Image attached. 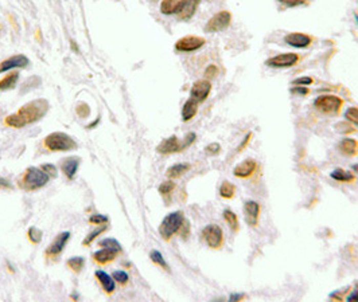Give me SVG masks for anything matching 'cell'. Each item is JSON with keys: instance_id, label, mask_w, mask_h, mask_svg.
Wrapping results in <instances>:
<instances>
[{"instance_id": "cell-1", "label": "cell", "mask_w": 358, "mask_h": 302, "mask_svg": "<svg viewBox=\"0 0 358 302\" xmlns=\"http://www.w3.org/2000/svg\"><path fill=\"white\" fill-rule=\"evenodd\" d=\"M314 108L322 114L338 117L342 112L345 101L336 94H321L314 100Z\"/></svg>"}, {"instance_id": "cell-2", "label": "cell", "mask_w": 358, "mask_h": 302, "mask_svg": "<svg viewBox=\"0 0 358 302\" xmlns=\"http://www.w3.org/2000/svg\"><path fill=\"white\" fill-rule=\"evenodd\" d=\"M49 110V102L45 98H39V100H34L31 102H27L23 105L22 108L19 109L18 114L20 115V119L25 121L26 125L29 124H34L36 121H39L40 119H44L45 114Z\"/></svg>"}, {"instance_id": "cell-3", "label": "cell", "mask_w": 358, "mask_h": 302, "mask_svg": "<svg viewBox=\"0 0 358 302\" xmlns=\"http://www.w3.org/2000/svg\"><path fill=\"white\" fill-rule=\"evenodd\" d=\"M49 180H50V176L45 172L44 169L30 167V168L26 169L25 175L20 180V185L26 191H36L45 187L49 183Z\"/></svg>"}, {"instance_id": "cell-4", "label": "cell", "mask_w": 358, "mask_h": 302, "mask_svg": "<svg viewBox=\"0 0 358 302\" xmlns=\"http://www.w3.org/2000/svg\"><path fill=\"white\" fill-rule=\"evenodd\" d=\"M185 222V215L182 211H174L167 214L159 226V234L164 241H170L171 238L179 233L182 224Z\"/></svg>"}, {"instance_id": "cell-5", "label": "cell", "mask_w": 358, "mask_h": 302, "mask_svg": "<svg viewBox=\"0 0 358 302\" xmlns=\"http://www.w3.org/2000/svg\"><path fill=\"white\" fill-rule=\"evenodd\" d=\"M45 147L53 152H68L76 149L77 144L69 134L64 132H53L45 138Z\"/></svg>"}, {"instance_id": "cell-6", "label": "cell", "mask_w": 358, "mask_h": 302, "mask_svg": "<svg viewBox=\"0 0 358 302\" xmlns=\"http://www.w3.org/2000/svg\"><path fill=\"white\" fill-rule=\"evenodd\" d=\"M201 238L205 245L212 250H220L224 246V231L218 224H207L201 231Z\"/></svg>"}, {"instance_id": "cell-7", "label": "cell", "mask_w": 358, "mask_h": 302, "mask_svg": "<svg viewBox=\"0 0 358 302\" xmlns=\"http://www.w3.org/2000/svg\"><path fill=\"white\" fill-rule=\"evenodd\" d=\"M231 12L228 10H222V11H218L217 14H214L212 18L207 20V23L205 25V33L214 34L220 33V31H224L230 26L231 23Z\"/></svg>"}, {"instance_id": "cell-8", "label": "cell", "mask_w": 358, "mask_h": 302, "mask_svg": "<svg viewBox=\"0 0 358 302\" xmlns=\"http://www.w3.org/2000/svg\"><path fill=\"white\" fill-rule=\"evenodd\" d=\"M301 62V55L297 53H280L275 57L268 58L265 65L273 68H289L297 66Z\"/></svg>"}, {"instance_id": "cell-9", "label": "cell", "mask_w": 358, "mask_h": 302, "mask_svg": "<svg viewBox=\"0 0 358 302\" xmlns=\"http://www.w3.org/2000/svg\"><path fill=\"white\" fill-rule=\"evenodd\" d=\"M206 44V39L198 35H186L175 42V50L178 53H194Z\"/></svg>"}, {"instance_id": "cell-10", "label": "cell", "mask_w": 358, "mask_h": 302, "mask_svg": "<svg viewBox=\"0 0 358 302\" xmlns=\"http://www.w3.org/2000/svg\"><path fill=\"white\" fill-rule=\"evenodd\" d=\"M199 4H201V0H179L177 11H175V16L178 20L188 22L196 15Z\"/></svg>"}, {"instance_id": "cell-11", "label": "cell", "mask_w": 358, "mask_h": 302, "mask_svg": "<svg viewBox=\"0 0 358 302\" xmlns=\"http://www.w3.org/2000/svg\"><path fill=\"white\" fill-rule=\"evenodd\" d=\"M210 93H212V82L206 78L199 79L193 83L190 89V98L197 101L198 104H202L209 98Z\"/></svg>"}, {"instance_id": "cell-12", "label": "cell", "mask_w": 358, "mask_h": 302, "mask_svg": "<svg viewBox=\"0 0 358 302\" xmlns=\"http://www.w3.org/2000/svg\"><path fill=\"white\" fill-rule=\"evenodd\" d=\"M261 205L256 200H246L244 203V218H245L246 224L249 227L256 228L260 224Z\"/></svg>"}, {"instance_id": "cell-13", "label": "cell", "mask_w": 358, "mask_h": 302, "mask_svg": "<svg viewBox=\"0 0 358 302\" xmlns=\"http://www.w3.org/2000/svg\"><path fill=\"white\" fill-rule=\"evenodd\" d=\"M185 149L183 141L179 140L177 136L167 137L160 141V144L156 147V152L160 155H173V153H179Z\"/></svg>"}, {"instance_id": "cell-14", "label": "cell", "mask_w": 358, "mask_h": 302, "mask_svg": "<svg viewBox=\"0 0 358 302\" xmlns=\"http://www.w3.org/2000/svg\"><path fill=\"white\" fill-rule=\"evenodd\" d=\"M257 168H259V164L255 158H245L233 168V175L241 180L250 179L256 173Z\"/></svg>"}, {"instance_id": "cell-15", "label": "cell", "mask_w": 358, "mask_h": 302, "mask_svg": "<svg viewBox=\"0 0 358 302\" xmlns=\"http://www.w3.org/2000/svg\"><path fill=\"white\" fill-rule=\"evenodd\" d=\"M284 43L295 49H307L314 43V36L304 33H288L284 36Z\"/></svg>"}, {"instance_id": "cell-16", "label": "cell", "mask_w": 358, "mask_h": 302, "mask_svg": "<svg viewBox=\"0 0 358 302\" xmlns=\"http://www.w3.org/2000/svg\"><path fill=\"white\" fill-rule=\"evenodd\" d=\"M30 65V59L23 54H16L0 62V73L11 72L12 68H25Z\"/></svg>"}, {"instance_id": "cell-17", "label": "cell", "mask_w": 358, "mask_h": 302, "mask_svg": "<svg viewBox=\"0 0 358 302\" xmlns=\"http://www.w3.org/2000/svg\"><path fill=\"white\" fill-rule=\"evenodd\" d=\"M69 238H70L69 231H65V233L58 234L57 238L54 239V242H53V243H50V246L47 247L46 255L51 257V258H54V257L59 255V254L64 251V248H65L66 243H68V241H69Z\"/></svg>"}, {"instance_id": "cell-18", "label": "cell", "mask_w": 358, "mask_h": 302, "mask_svg": "<svg viewBox=\"0 0 358 302\" xmlns=\"http://www.w3.org/2000/svg\"><path fill=\"white\" fill-rule=\"evenodd\" d=\"M341 155L346 157H355L358 155V141L351 137H344L336 145Z\"/></svg>"}, {"instance_id": "cell-19", "label": "cell", "mask_w": 358, "mask_h": 302, "mask_svg": "<svg viewBox=\"0 0 358 302\" xmlns=\"http://www.w3.org/2000/svg\"><path fill=\"white\" fill-rule=\"evenodd\" d=\"M80 161L81 158L77 157V156H70V157H66L62 160V172L65 173V176L68 177V179H73V177L76 176L77 169L80 167Z\"/></svg>"}, {"instance_id": "cell-20", "label": "cell", "mask_w": 358, "mask_h": 302, "mask_svg": "<svg viewBox=\"0 0 358 302\" xmlns=\"http://www.w3.org/2000/svg\"><path fill=\"white\" fill-rule=\"evenodd\" d=\"M330 177L333 180H335V181H338V183L342 184H353L355 183V180H357V176H355L354 172L347 171V169L344 168L334 169L333 172L330 173Z\"/></svg>"}, {"instance_id": "cell-21", "label": "cell", "mask_w": 358, "mask_h": 302, "mask_svg": "<svg viewBox=\"0 0 358 302\" xmlns=\"http://www.w3.org/2000/svg\"><path fill=\"white\" fill-rule=\"evenodd\" d=\"M197 113H198V102L193 100V98H188L185 104H183V106H182V120L185 123H188V121H192L196 117Z\"/></svg>"}, {"instance_id": "cell-22", "label": "cell", "mask_w": 358, "mask_h": 302, "mask_svg": "<svg viewBox=\"0 0 358 302\" xmlns=\"http://www.w3.org/2000/svg\"><path fill=\"white\" fill-rule=\"evenodd\" d=\"M117 254H119V252L115 251V250L102 247L101 250H98V251L94 252L93 258L94 261H96L97 263H100V265H107V263L112 262L113 259L117 257Z\"/></svg>"}, {"instance_id": "cell-23", "label": "cell", "mask_w": 358, "mask_h": 302, "mask_svg": "<svg viewBox=\"0 0 358 302\" xmlns=\"http://www.w3.org/2000/svg\"><path fill=\"white\" fill-rule=\"evenodd\" d=\"M94 275H96L98 282L101 284L102 289H104L108 294H111V293L115 291L116 285H115V280H113V277H111L109 274H107L105 271H102V270H97V271L94 273Z\"/></svg>"}, {"instance_id": "cell-24", "label": "cell", "mask_w": 358, "mask_h": 302, "mask_svg": "<svg viewBox=\"0 0 358 302\" xmlns=\"http://www.w3.org/2000/svg\"><path fill=\"white\" fill-rule=\"evenodd\" d=\"M222 216H224V220L226 222V224L229 226V228L231 230V233H233V234H239L240 233L239 215H237L235 211H231V210L226 208V210H224Z\"/></svg>"}, {"instance_id": "cell-25", "label": "cell", "mask_w": 358, "mask_h": 302, "mask_svg": "<svg viewBox=\"0 0 358 302\" xmlns=\"http://www.w3.org/2000/svg\"><path fill=\"white\" fill-rule=\"evenodd\" d=\"M19 81V73L18 72H8L7 76H4L0 79V91H7L16 86V83Z\"/></svg>"}, {"instance_id": "cell-26", "label": "cell", "mask_w": 358, "mask_h": 302, "mask_svg": "<svg viewBox=\"0 0 358 302\" xmlns=\"http://www.w3.org/2000/svg\"><path fill=\"white\" fill-rule=\"evenodd\" d=\"M220 196L222 199H225V200H231V199L235 198L236 195V185L233 183H230V181H228V180H225V181H222L220 185Z\"/></svg>"}, {"instance_id": "cell-27", "label": "cell", "mask_w": 358, "mask_h": 302, "mask_svg": "<svg viewBox=\"0 0 358 302\" xmlns=\"http://www.w3.org/2000/svg\"><path fill=\"white\" fill-rule=\"evenodd\" d=\"M188 169H190V164H185V162H182V164H174V166H171L170 168L167 169L166 175L167 177H170V179H178V177H181L182 175H185Z\"/></svg>"}, {"instance_id": "cell-28", "label": "cell", "mask_w": 358, "mask_h": 302, "mask_svg": "<svg viewBox=\"0 0 358 302\" xmlns=\"http://www.w3.org/2000/svg\"><path fill=\"white\" fill-rule=\"evenodd\" d=\"M179 0H162L160 3V12L163 15H175Z\"/></svg>"}, {"instance_id": "cell-29", "label": "cell", "mask_w": 358, "mask_h": 302, "mask_svg": "<svg viewBox=\"0 0 358 302\" xmlns=\"http://www.w3.org/2000/svg\"><path fill=\"white\" fill-rule=\"evenodd\" d=\"M4 124H6L7 126H11V128H16V129H22V128H25L26 126L25 121L20 119V115H19L18 113L7 115V117L4 119Z\"/></svg>"}, {"instance_id": "cell-30", "label": "cell", "mask_w": 358, "mask_h": 302, "mask_svg": "<svg viewBox=\"0 0 358 302\" xmlns=\"http://www.w3.org/2000/svg\"><path fill=\"white\" fill-rule=\"evenodd\" d=\"M344 117L346 121L354 125L358 128V106H349V108L345 110Z\"/></svg>"}, {"instance_id": "cell-31", "label": "cell", "mask_w": 358, "mask_h": 302, "mask_svg": "<svg viewBox=\"0 0 358 302\" xmlns=\"http://www.w3.org/2000/svg\"><path fill=\"white\" fill-rule=\"evenodd\" d=\"M334 129H335V132H338V133L341 134H350V133H354L355 132V126L351 125L349 121H341V123L335 124L334 125Z\"/></svg>"}, {"instance_id": "cell-32", "label": "cell", "mask_w": 358, "mask_h": 302, "mask_svg": "<svg viewBox=\"0 0 358 302\" xmlns=\"http://www.w3.org/2000/svg\"><path fill=\"white\" fill-rule=\"evenodd\" d=\"M66 265H68V267L72 269L73 271L80 273L81 270L83 269V266H85V259H83L82 257H73V258H70L69 261L66 262Z\"/></svg>"}, {"instance_id": "cell-33", "label": "cell", "mask_w": 358, "mask_h": 302, "mask_svg": "<svg viewBox=\"0 0 358 302\" xmlns=\"http://www.w3.org/2000/svg\"><path fill=\"white\" fill-rule=\"evenodd\" d=\"M98 246L100 247H105V248H111V250H115V251H117L120 254L121 252V245H120L119 242L116 241V239H113V238H105V239H102V241H100V243H98Z\"/></svg>"}, {"instance_id": "cell-34", "label": "cell", "mask_w": 358, "mask_h": 302, "mask_svg": "<svg viewBox=\"0 0 358 302\" xmlns=\"http://www.w3.org/2000/svg\"><path fill=\"white\" fill-rule=\"evenodd\" d=\"M150 258H151V261L154 263H156L158 266H160L162 269L164 270H170V267H169V265H167L166 259L163 258V255L160 254V251H158V250H152L151 252H150Z\"/></svg>"}, {"instance_id": "cell-35", "label": "cell", "mask_w": 358, "mask_h": 302, "mask_svg": "<svg viewBox=\"0 0 358 302\" xmlns=\"http://www.w3.org/2000/svg\"><path fill=\"white\" fill-rule=\"evenodd\" d=\"M105 231H107V226H104V224H100V227H97L96 230L92 231L91 234L88 235V237L85 238V239H83L82 245L83 246H89L92 243V242H93L94 239H96V238L98 237V235H101L102 233H105Z\"/></svg>"}, {"instance_id": "cell-36", "label": "cell", "mask_w": 358, "mask_h": 302, "mask_svg": "<svg viewBox=\"0 0 358 302\" xmlns=\"http://www.w3.org/2000/svg\"><path fill=\"white\" fill-rule=\"evenodd\" d=\"M350 286H347L345 289H340V290H334L333 293H330L329 298L334 299V301H345L346 299V295L349 294L350 291Z\"/></svg>"}, {"instance_id": "cell-37", "label": "cell", "mask_w": 358, "mask_h": 302, "mask_svg": "<svg viewBox=\"0 0 358 302\" xmlns=\"http://www.w3.org/2000/svg\"><path fill=\"white\" fill-rule=\"evenodd\" d=\"M174 190H175V183H174L173 180L163 181V183L159 185V194L163 195V196L170 195Z\"/></svg>"}, {"instance_id": "cell-38", "label": "cell", "mask_w": 358, "mask_h": 302, "mask_svg": "<svg viewBox=\"0 0 358 302\" xmlns=\"http://www.w3.org/2000/svg\"><path fill=\"white\" fill-rule=\"evenodd\" d=\"M312 83H314V78L308 76H302L292 81L293 86H311Z\"/></svg>"}, {"instance_id": "cell-39", "label": "cell", "mask_w": 358, "mask_h": 302, "mask_svg": "<svg viewBox=\"0 0 358 302\" xmlns=\"http://www.w3.org/2000/svg\"><path fill=\"white\" fill-rule=\"evenodd\" d=\"M27 235H29V239L33 243H39L40 239H42V231L39 228H36V227H30Z\"/></svg>"}, {"instance_id": "cell-40", "label": "cell", "mask_w": 358, "mask_h": 302, "mask_svg": "<svg viewBox=\"0 0 358 302\" xmlns=\"http://www.w3.org/2000/svg\"><path fill=\"white\" fill-rule=\"evenodd\" d=\"M76 112L77 114L80 115L81 119H87L88 115L91 114V108H89V105L85 104V102H81V104L77 105Z\"/></svg>"}, {"instance_id": "cell-41", "label": "cell", "mask_w": 358, "mask_h": 302, "mask_svg": "<svg viewBox=\"0 0 358 302\" xmlns=\"http://www.w3.org/2000/svg\"><path fill=\"white\" fill-rule=\"evenodd\" d=\"M112 277L116 282H119V284L121 285L127 284L128 280H130L128 274L125 273V271H123V270H117V271H115V273L112 274Z\"/></svg>"}, {"instance_id": "cell-42", "label": "cell", "mask_w": 358, "mask_h": 302, "mask_svg": "<svg viewBox=\"0 0 358 302\" xmlns=\"http://www.w3.org/2000/svg\"><path fill=\"white\" fill-rule=\"evenodd\" d=\"M89 222L92 224H96V226H100V224H107L108 223V216L101 215V214H94L89 218Z\"/></svg>"}, {"instance_id": "cell-43", "label": "cell", "mask_w": 358, "mask_h": 302, "mask_svg": "<svg viewBox=\"0 0 358 302\" xmlns=\"http://www.w3.org/2000/svg\"><path fill=\"white\" fill-rule=\"evenodd\" d=\"M203 76H205V78L206 79H212V78H216V77L218 76V67L217 65H214V63H212V65H209L206 67V70H205V73H203Z\"/></svg>"}, {"instance_id": "cell-44", "label": "cell", "mask_w": 358, "mask_h": 302, "mask_svg": "<svg viewBox=\"0 0 358 302\" xmlns=\"http://www.w3.org/2000/svg\"><path fill=\"white\" fill-rule=\"evenodd\" d=\"M221 152V145L218 144V143H212V144L206 145V148H205V153L209 156H216L218 155Z\"/></svg>"}, {"instance_id": "cell-45", "label": "cell", "mask_w": 358, "mask_h": 302, "mask_svg": "<svg viewBox=\"0 0 358 302\" xmlns=\"http://www.w3.org/2000/svg\"><path fill=\"white\" fill-rule=\"evenodd\" d=\"M291 93L297 94V96H301V97H307L308 94L311 93V90L308 86H295L291 89Z\"/></svg>"}, {"instance_id": "cell-46", "label": "cell", "mask_w": 358, "mask_h": 302, "mask_svg": "<svg viewBox=\"0 0 358 302\" xmlns=\"http://www.w3.org/2000/svg\"><path fill=\"white\" fill-rule=\"evenodd\" d=\"M278 2L286 7H299L307 3V0H278Z\"/></svg>"}, {"instance_id": "cell-47", "label": "cell", "mask_w": 358, "mask_h": 302, "mask_svg": "<svg viewBox=\"0 0 358 302\" xmlns=\"http://www.w3.org/2000/svg\"><path fill=\"white\" fill-rule=\"evenodd\" d=\"M252 137H254V133H252V132H248V133L244 136L243 140H241V143H240L239 147H237V152H243L244 149H245V148L249 145L250 141H252Z\"/></svg>"}, {"instance_id": "cell-48", "label": "cell", "mask_w": 358, "mask_h": 302, "mask_svg": "<svg viewBox=\"0 0 358 302\" xmlns=\"http://www.w3.org/2000/svg\"><path fill=\"white\" fill-rule=\"evenodd\" d=\"M197 140V134L193 133V132H190V133H187L185 136V138H183V145H185V148H188L190 145L194 144V141Z\"/></svg>"}, {"instance_id": "cell-49", "label": "cell", "mask_w": 358, "mask_h": 302, "mask_svg": "<svg viewBox=\"0 0 358 302\" xmlns=\"http://www.w3.org/2000/svg\"><path fill=\"white\" fill-rule=\"evenodd\" d=\"M188 234H190V223H188V220L185 219V222H183V224H182L181 230H179V235H181L183 239H186V238L188 237Z\"/></svg>"}, {"instance_id": "cell-50", "label": "cell", "mask_w": 358, "mask_h": 302, "mask_svg": "<svg viewBox=\"0 0 358 302\" xmlns=\"http://www.w3.org/2000/svg\"><path fill=\"white\" fill-rule=\"evenodd\" d=\"M40 168L44 169L45 172H46L49 176H53V177L57 176V168H55L53 164H44V166L40 167Z\"/></svg>"}, {"instance_id": "cell-51", "label": "cell", "mask_w": 358, "mask_h": 302, "mask_svg": "<svg viewBox=\"0 0 358 302\" xmlns=\"http://www.w3.org/2000/svg\"><path fill=\"white\" fill-rule=\"evenodd\" d=\"M245 298V294H240V293H236V294H231L229 297V301H243Z\"/></svg>"}, {"instance_id": "cell-52", "label": "cell", "mask_w": 358, "mask_h": 302, "mask_svg": "<svg viewBox=\"0 0 358 302\" xmlns=\"http://www.w3.org/2000/svg\"><path fill=\"white\" fill-rule=\"evenodd\" d=\"M0 187L8 188V187H10V183H8V181L6 179H3V177H0Z\"/></svg>"}, {"instance_id": "cell-53", "label": "cell", "mask_w": 358, "mask_h": 302, "mask_svg": "<svg viewBox=\"0 0 358 302\" xmlns=\"http://www.w3.org/2000/svg\"><path fill=\"white\" fill-rule=\"evenodd\" d=\"M98 121H100V119H97V120H96V121H93V123H92L91 125H88V128H89V129H92V128H93V126H96V125H97V124H98Z\"/></svg>"}, {"instance_id": "cell-54", "label": "cell", "mask_w": 358, "mask_h": 302, "mask_svg": "<svg viewBox=\"0 0 358 302\" xmlns=\"http://www.w3.org/2000/svg\"><path fill=\"white\" fill-rule=\"evenodd\" d=\"M70 43H72V49H73V50H76L77 53H78V47H77L76 42H74V40H72V42H70Z\"/></svg>"}, {"instance_id": "cell-55", "label": "cell", "mask_w": 358, "mask_h": 302, "mask_svg": "<svg viewBox=\"0 0 358 302\" xmlns=\"http://www.w3.org/2000/svg\"><path fill=\"white\" fill-rule=\"evenodd\" d=\"M353 171H354L355 173H358V164H354V166H353Z\"/></svg>"}, {"instance_id": "cell-56", "label": "cell", "mask_w": 358, "mask_h": 302, "mask_svg": "<svg viewBox=\"0 0 358 302\" xmlns=\"http://www.w3.org/2000/svg\"><path fill=\"white\" fill-rule=\"evenodd\" d=\"M354 18H355V20H357V25H358V14H357V12H355V14H354Z\"/></svg>"}]
</instances>
